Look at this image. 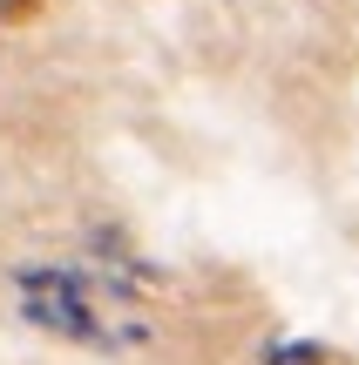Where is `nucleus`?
I'll return each instance as SVG.
<instances>
[{
	"mask_svg": "<svg viewBox=\"0 0 359 365\" xmlns=\"http://www.w3.org/2000/svg\"><path fill=\"white\" fill-rule=\"evenodd\" d=\"M48 14V0H0V27H34Z\"/></svg>",
	"mask_w": 359,
	"mask_h": 365,
	"instance_id": "nucleus-1",
	"label": "nucleus"
}]
</instances>
